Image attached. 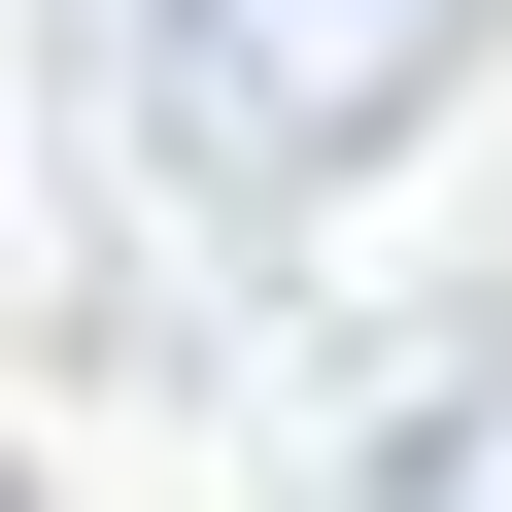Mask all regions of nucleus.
Here are the masks:
<instances>
[{
	"instance_id": "nucleus-2",
	"label": "nucleus",
	"mask_w": 512,
	"mask_h": 512,
	"mask_svg": "<svg viewBox=\"0 0 512 512\" xmlns=\"http://www.w3.org/2000/svg\"><path fill=\"white\" fill-rule=\"evenodd\" d=\"M376 512H512V342H478V376H410V410H376Z\"/></svg>"
},
{
	"instance_id": "nucleus-1",
	"label": "nucleus",
	"mask_w": 512,
	"mask_h": 512,
	"mask_svg": "<svg viewBox=\"0 0 512 512\" xmlns=\"http://www.w3.org/2000/svg\"><path fill=\"white\" fill-rule=\"evenodd\" d=\"M478 103V0H137V137L205 205H342Z\"/></svg>"
}]
</instances>
